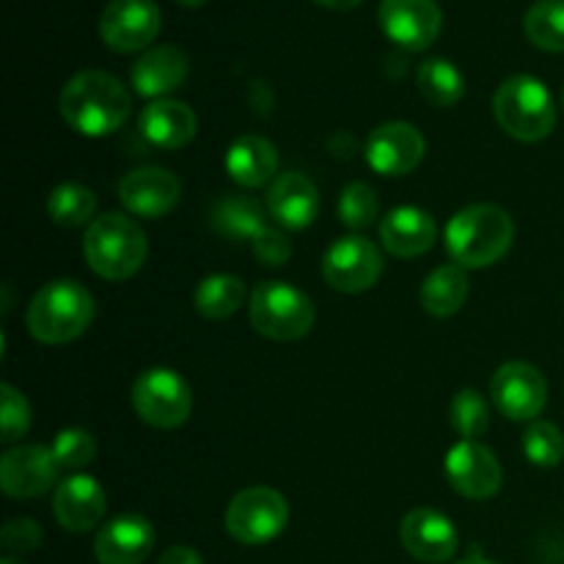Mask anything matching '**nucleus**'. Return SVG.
I'll return each instance as SVG.
<instances>
[{"instance_id":"5701e85b","label":"nucleus","mask_w":564,"mask_h":564,"mask_svg":"<svg viewBox=\"0 0 564 564\" xmlns=\"http://www.w3.org/2000/svg\"><path fill=\"white\" fill-rule=\"evenodd\" d=\"M138 130L152 147L174 152V149H185L196 138L198 119L191 105L180 99H154L141 110Z\"/></svg>"},{"instance_id":"f704fd0d","label":"nucleus","mask_w":564,"mask_h":564,"mask_svg":"<svg viewBox=\"0 0 564 564\" xmlns=\"http://www.w3.org/2000/svg\"><path fill=\"white\" fill-rule=\"evenodd\" d=\"M0 422H3V444H17L22 435L31 427V405H28L25 397L14 389L11 383L0 386Z\"/></svg>"},{"instance_id":"ea45409f","label":"nucleus","mask_w":564,"mask_h":564,"mask_svg":"<svg viewBox=\"0 0 564 564\" xmlns=\"http://www.w3.org/2000/svg\"><path fill=\"white\" fill-rule=\"evenodd\" d=\"M457 564H496V562H490L488 556H482V554H477V551H474V554H468L466 560H460Z\"/></svg>"},{"instance_id":"0eeeda50","label":"nucleus","mask_w":564,"mask_h":564,"mask_svg":"<svg viewBox=\"0 0 564 564\" xmlns=\"http://www.w3.org/2000/svg\"><path fill=\"white\" fill-rule=\"evenodd\" d=\"M130 402L138 416L158 430H176L187 422L193 411L191 386L174 369L154 367L135 378Z\"/></svg>"},{"instance_id":"2eb2a0df","label":"nucleus","mask_w":564,"mask_h":564,"mask_svg":"<svg viewBox=\"0 0 564 564\" xmlns=\"http://www.w3.org/2000/svg\"><path fill=\"white\" fill-rule=\"evenodd\" d=\"M424 135L408 121H386L367 141V163L380 176H405L424 160Z\"/></svg>"},{"instance_id":"423d86ee","label":"nucleus","mask_w":564,"mask_h":564,"mask_svg":"<svg viewBox=\"0 0 564 564\" xmlns=\"http://www.w3.org/2000/svg\"><path fill=\"white\" fill-rule=\"evenodd\" d=\"M248 314H251V325L257 328V334L273 341L303 339L314 325L312 297L286 281L259 284L251 295Z\"/></svg>"},{"instance_id":"cd10ccee","label":"nucleus","mask_w":564,"mask_h":564,"mask_svg":"<svg viewBox=\"0 0 564 564\" xmlns=\"http://www.w3.org/2000/svg\"><path fill=\"white\" fill-rule=\"evenodd\" d=\"M419 94L435 108H452L466 94V77L452 61L446 58H427L419 66L416 75Z\"/></svg>"},{"instance_id":"79ce46f5","label":"nucleus","mask_w":564,"mask_h":564,"mask_svg":"<svg viewBox=\"0 0 564 564\" xmlns=\"http://www.w3.org/2000/svg\"><path fill=\"white\" fill-rule=\"evenodd\" d=\"M0 564H25V562L17 560V556H3V560H0Z\"/></svg>"},{"instance_id":"4c0bfd02","label":"nucleus","mask_w":564,"mask_h":564,"mask_svg":"<svg viewBox=\"0 0 564 564\" xmlns=\"http://www.w3.org/2000/svg\"><path fill=\"white\" fill-rule=\"evenodd\" d=\"M158 564H204V560L191 545H174V549H169L160 556Z\"/></svg>"},{"instance_id":"6e6552de","label":"nucleus","mask_w":564,"mask_h":564,"mask_svg":"<svg viewBox=\"0 0 564 564\" xmlns=\"http://www.w3.org/2000/svg\"><path fill=\"white\" fill-rule=\"evenodd\" d=\"M290 521V505L273 488H246L226 510V532L242 545H264L279 538Z\"/></svg>"},{"instance_id":"a211bd4d","label":"nucleus","mask_w":564,"mask_h":564,"mask_svg":"<svg viewBox=\"0 0 564 564\" xmlns=\"http://www.w3.org/2000/svg\"><path fill=\"white\" fill-rule=\"evenodd\" d=\"M154 551V527L143 516L127 512L99 529L94 556L99 564H143Z\"/></svg>"},{"instance_id":"412c9836","label":"nucleus","mask_w":564,"mask_h":564,"mask_svg":"<svg viewBox=\"0 0 564 564\" xmlns=\"http://www.w3.org/2000/svg\"><path fill=\"white\" fill-rule=\"evenodd\" d=\"M187 72H191V61H187L185 50L174 47V44H158L132 64L130 77L138 97L163 99L165 94L176 91L187 80Z\"/></svg>"},{"instance_id":"7c9ffc66","label":"nucleus","mask_w":564,"mask_h":564,"mask_svg":"<svg viewBox=\"0 0 564 564\" xmlns=\"http://www.w3.org/2000/svg\"><path fill=\"white\" fill-rule=\"evenodd\" d=\"M523 455L540 468H554L564 460V435L554 422L534 419L523 433Z\"/></svg>"},{"instance_id":"c9c22d12","label":"nucleus","mask_w":564,"mask_h":564,"mask_svg":"<svg viewBox=\"0 0 564 564\" xmlns=\"http://www.w3.org/2000/svg\"><path fill=\"white\" fill-rule=\"evenodd\" d=\"M253 257L259 259L268 268H281V264L290 262L292 246L286 240V235L281 229H273V226H264L257 237L251 240Z\"/></svg>"},{"instance_id":"473e14b6","label":"nucleus","mask_w":564,"mask_h":564,"mask_svg":"<svg viewBox=\"0 0 564 564\" xmlns=\"http://www.w3.org/2000/svg\"><path fill=\"white\" fill-rule=\"evenodd\" d=\"M378 193L367 182H350L339 196V218L347 229H369L378 218Z\"/></svg>"},{"instance_id":"58836bf2","label":"nucleus","mask_w":564,"mask_h":564,"mask_svg":"<svg viewBox=\"0 0 564 564\" xmlns=\"http://www.w3.org/2000/svg\"><path fill=\"white\" fill-rule=\"evenodd\" d=\"M317 6H323V9H334V11H350L356 9V6H361L364 0H314Z\"/></svg>"},{"instance_id":"4468645a","label":"nucleus","mask_w":564,"mask_h":564,"mask_svg":"<svg viewBox=\"0 0 564 564\" xmlns=\"http://www.w3.org/2000/svg\"><path fill=\"white\" fill-rule=\"evenodd\" d=\"M446 479L466 499L485 501L499 494L505 474L488 446L479 441H460L446 455Z\"/></svg>"},{"instance_id":"a19ab883","label":"nucleus","mask_w":564,"mask_h":564,"mask_svg":"<svg viewBox=\"0 0 564 564\" xmlns=\"http://www.w3.org/2000/svg\"><path fill=\"white\" fill-rule=\"evenodd\" d=\"M180 6H185V9H198V6H204L207 0H176Z\"/></svg>"},{"instance_id":"c756f323","label":"nucleus","mask_w":564,"mask_h":564,"mask_svg":"<svg viewBox=\"0 0 564 564\" xmlns=\"http://www.w3.org/2000/svg\"><path fill=\"white\" fill-rule=\"evenodd\" d=\"M523 33L545 53H564V0H538L523 17Z\"/></svg>"},{"instance_id":"39448f33","label":"nucleus","mask_w":564,"mask_h":564,"mask_svg":"<svg viewBox=\"0 0 564 564\" xmlns=\"http://www.w3.org/2000/svg\"><path fill=\"white\" fill-rule=\"evenodd\" d=\"M494 113L501 130L516 141L538 143L554 132L556 108L545 83L529 75H512L494 97Z\"/></svg>"},{"instance_id":"72a5a7b5","label":"nucleus","mask_w":564,"mask_h":564,"mask_svg":"<svg viewBox=\"0 0 564 564\" xmlns=\"http://www.w3.org/2000/svg\"><path fill=\"white\" fill-rule=\"evenodd\" d=\"M53 455L58 460L61 468H83L97 457V441H94L91 433L86 430H61L53 441Z\"/></svg>"},{"instance_id":"f257e3e1","label":"nucleus","mask_w":564,"mask_h":564,"mask_svg":"<svg viewBox=\"0 0 564 564\" xmlns=\"http://www.w3.org/2000/svg\"><path fill=\"white\" fill-rule=\"evenodd\" d=\"M61 116L86 138H105L121 130L132 113V97L121 80L99 69L77 72L58 99Z\"/></svg>"},{"instance_id":"f8f14e48","label":"nucleus","mask_w":564,"mask_h":564,"mask_svg":"<svg viewBox=\"0 0 564 564\" xmlns=\"http://www.w3.org/2000/svg\"><path fill=\"white\" fill-rule=\"evenodd\" d=\"M378 22L397 47L419 53L438 39L444 14L435 0H380Z\"/></svg>"},{"instance_id":"9b49d317","label":"nucleus","mask_w":564,"mask_h":564,"mask_svg":"<svg viewBox=\"0 0 564 564\" xmlns=\"http://www.w3.org/2000/svg\"><path fill=\"white\" fill-rule=\"evenodd\" d=\"M154 0H110L99 17V36L116 53H141L160 33Z\"/></svg>"},{"instance_id":"bb28decb","label":"nucleus","mask_w":564,"mask_h":564,"mask_svg":"<svg viewBox=\"0 0 564 564\" xmlns=\"http://www.w3.org/2000/svg\"><path fill=\"white\" fill-rule=\"evenodd\" d=\"M246 301V281L231 273L207 275L193 292V306L207 319H226Z\"/></svg>"},{"instance_id":"20e7f679","label":"nucleus","mask_w":564,"mask_h":564,"mask_svg":"<svg viewBox=\"0 0 564 564\" xmlns=\"http://www.w3.org/2000/svg\"><path fill=\"white\" fill-rule=\"evenodd\" d=\"M149 253L147 235L132 218L108 213L94 218L83 237V257L88 268L105 281H127L143 268Z\"/></svg>"},{"instance_id":"2f4dec72","label":"nucleus","mask_w":564,"mask_h":564,"mask_svg":"<svg viewBox=\"0 0 564 564\" xmlns=\"http://www.w3.org/2000/svg\"><path fill=\"white\" fill-rule=\"evenodd\" d=\"M452 427L463 441H477L490 427V411L477 389H463L452 400Z\"/></svg>"},{"instance_id":"ddd939ff","label":"nucleus","mask_w":564,"mask_h":564,"mask_svg":"<svg viewBox=\"0 0 564 564\" xmlns=\"http://www.w3.org/2000/svg\"><path fill=\"white\" fill-rule=\"evenodd\" d=\"M58 471L53 449L22 444L0 457V488L11 499H39L58 482Z\"/></svg>"},{"instance_id":"f03ea898","label":"nucleus","mask_w":564,"mask_h":564,"mask_svg":"<svg viewBox=\"0 0 564 564\" xmlns=\"http://www.w3.org/2000/svg\"><path fill=\"white\" fill-rule=\"evenodd\" d=\"M516 224L510 213L496 204H471L446 224V251L466 270L490 268L510 251Z\"/></svg>"},{"instance_id":"e433bc0d","label":"nucleus","mask_w":564,"mask_h":564,"mask_svg":"<svg viewBox=\"0 0 564 564\" xmlns=\"http://www.w3.org/2000/svg\"><path fill=\"white\" fill-rule=\"evenodd\" d=\"M44 532L36 521L31 518H11L9 523L0 532V543L6 551H17V554H25V551H36L42 545Z\"/></svg>"},{"instance_id":"a878e982","label":"nucleus","mask_w":564,"mask_h":564,"mask_svg":"<svg viewBox=\"0 0 564 564\" xmlns=\"http://www.w3.org/2000/svg\"><path fill=\"white\" fill-rule=\"evenodd\" d=\"M215 235L226 240H253L264 229V209L248 196H226L209 213Z\"/></svg>"},{"instance_id":"b1692460","label":"nucleus","mask_w":564,"mask_h":564,"mask_svg":"<svg viewBox=\"0 0 564 564\" xmlns=\"http://www.w3.org/2000/svg\"><path fill=\"white\" fill-rule=\"evenodd\" d=\"M226 174L237 185L257 191L279 174V152L273 143L262 135H242L226 152Z\"/></svg>"},{"instance_id":"6ab92c4d","label":"nucleus","mask_w":564,"mask_h":564,"mask_svg":"<svg viewBox=\"0 0 564 564\" xmlns=\"http://www.w3.org/2000/svg\"><path fill=\"white\" fill-rule=\"evenodd\" d=\"M105 510H108V499H105L102 485L94 477H83V474L61 482L53 496L55 521L66 532H91L105 518Z\"/></svg>"},{"instance_id":"37998d69","label":"nucleus","mask_w":564,"mask_h":564,"mask_svg":"<svg viewBox=\"0 0 564 564\" xmlns=\"http://www.w3.org/2000/svg\"><path fill=\"white\" fill-rule=\"evenodd\" d=\"M562 110H564V91H562Z\"/></svg>"},{"instance_id":"7ed1b4c3","label":"nucleus","mask_w":564,"mask_h":564,"mask_svg":"<svg viewBox=\"0 0 564 564\" xmlns=\"http://www.w3.org/2000/svg\"><path fill=\"white\" fill-rule=\"evenodd\" d=\"M94 319V297L83 284L58 279L44 284L28 303V334L42 345H66L77 339Z\"/></svg>"},{"instance_id":"c85d7f7f","label":"nucleus","mask_w":564,"mask_h":564,"mask_svg":"<svg viewBox=\"0 0 564 564\" xmlns=\"http://www.w3.org/2000/svg\"><path fill=\"white\" fill-rule=\"evenodd\" d=\"M94 213H97V196L77 182H64L47 196V215L64 229L94 224Z\"/></svg>"},{"instance_id":"393cba45","label":"nucleus","mask_w":564,"mask_h":564,"mask_svg":"<svg viewBox=\"0 0 564 564\" xmlns=\"http://www.w3.org/2000/svg\"><path fill=\"white\" fill-rule=\"evenodd\" d=\"M424 312L433 317H452L468 301V273L460 264H441L424 279L419 292Z\"/></svg>"},{"instance_id":"aec40b11","label":"nucleus","mask_w":564,"mask_h":564,"mask_svg":"<svg viewBox=\"0 0 564 564\" xmlns=\"http://www.w3.org/2000/svg\"><path fill=\"white\" fill-rule=\"evenodd\" d=\"M268 213L279 226L301 231L314 224L319 215V191L308 176L286 171L270 182Z\"/></svg>"},{"instance_id":"f3484780","label":"nucleus","mask_w":564,"mask_h":564,"mask_svg":"<svg viewBox=\"0 0 564 564\" xmlns=\"http://www.w3.org/2000/svg\"><path fill=\"white\" fill-rule=\"evenodd\" d=\"M400 538L413 560L427 564L452 560L457 554V545H460L455 523L444 512L430 510V507H419V510L408 512L405 521H402Z\"/></svg>"},{"instance_id":"dca6fc26","label":"nucleus","mask_w":564,"mask_h":564,"mask_svg":"<svg viewBox=\"0 0 564 564\" xmlns=\"http://www.w3.org/2000/svg\"><path fill=\"white\" fill-rule=\"evenodd\" d=\"M182 182L160 165L135 169L119 182V202L138 218H165L180 204Z\"/></svg>"},{"instance_id":"4be33fe9","label":"nucleus","mask_w":564,"mask_h":564,"mask_svg":"<svg viewBox=\"0 0 564 564\" xmlns=\"http://www.w3.org/2000/svg\"><path fill=\"white\" fill-rule=\"evenodd\" d=\"M438 240V224L422 207H397L380 220V242L400 259L427 253Z\"/></svg>"},{"instance_id":"9d476101","label":"nucleus","mask_w":564,"mask_h":564,"mask_svg":"<svg viewBox=\"0 0 564 564\" xmlns=\"http://www.w3.org/2000/svg\"><path fill=\"white\" fill-rule=\"evenodd\" d=\"M490 397L501 416L512 422H534L549 402V383L543 372L527 361H510L496 369Z\"/></svg>"},{"instance_id":"1a4fd4ad","label":"nucleus","mask_w":564,"mask_h":564,"mask_svg":"<svg viewBox=\"0 0 564 564\" xmlns=\"http://www.w3.org/2000/svg\"><path fill=\"white\" fill-rule=\"evenodd\" d=\"M380 273H383V257L367 237L347 235L325 251L323 275L330 290L358 295L378 284Z\"/></svg>"}]
</instances>
